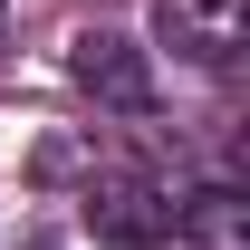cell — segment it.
Listing matches in <instances>:
<instances>
[{
	"instance_id": "obj_2",
	"label": "cell",
	"mask_w": 250,
	"mask_h": 250,
	"mask_svg": "<svg viewBox=\"0 0 250 250\" xmlns=\"http://www.w3.org/2000/svg\"><path fill=\"white\" fill-rule=\"evenodd\" d=\"M87 231L106 250H154L164 231H173V202H164L145 173H106V183H87Z\"/></svg>"
},
{
	"instance_id": "obj_3",
	"label": "cell",
	"mask_w": 250,
	"mask_h": 250,
	"mask_svg": "<svg viewBox=\"0 0 250 250\" xmlns=\"http://www.w3.org/2000/svg\"><path fill=\"white\" fill-rule=\"evenodd\" d=\"M154 29L173 39V58L192 67H231L250 29V0H154Z\"/></svg>"
},
{
	"instance_id": "obj_5",
	"label": "cell",
	"mask_w": 250,
	"mask_h": 250,
	"mask_svg": "<svg viewBox=\"0 0 250 250\" xmlns=\"http://www.w3.org/2000/svg\"><path fill=\"white\" fill-rule=\"evenodd\" d=\"M0 20H10V0H0Z\"/></svg>"
},
{
	"instance_id": "obj_4",
	"label": "cell",
	"mask_w": 250,
	"mask_h": 250,
	"mask_svg": "<svg viewBox=\"0 0 250 250\" xmlns=\"http://www.w3.org/2000/svg\"><path fill=\"white\" fill-rule=\"evenodd\" d=\"M173 221H183V241H192V250H250V202H241L231 183L173 202Z\"/></svg>"
},
{
	"instance_id": "obj_1",
	"label": "cell",
	"mask_w": 250,
	"mask_h": 250,
	"mask_svg": "<svg viewBox=\"0 0 250 250\" xmlns=\"http://www.w3.org/2000/svg\"><path fill=\"white\" fill-rule=\"evenodd\" d=\"M67 77H77L106 116H145V106H154V67H145V48L125 29H77L67 39Z\"/></svg>"
}]
</instances>
